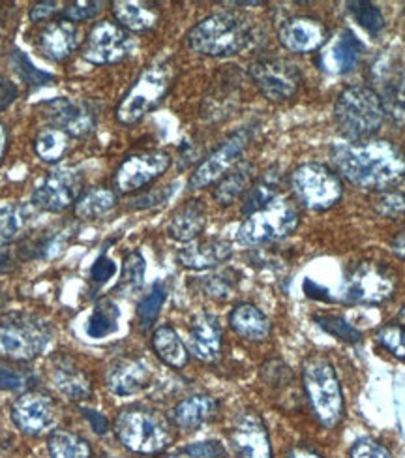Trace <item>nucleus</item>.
<instances>
[{"instance_id":"obj_24","label":"nucleus","mask_w":405,"mask_h":458,"mask_svg":"<svg viewBox=\"0 0 405 458\" xmlns=\"http://www.w3.org/2000/svg\"><path fill=\"white\" fill-rule=\"evenodd\" d=\"M362 49L360 40L351 30H342L331 42L329 49L323 53V66L334 73L351 72L360 61Z\"/></svg>"},{"instance_id":"obj_2","label":"nucleus","mask_w":405,"mask_h":458,"mask_svg":"<svg viewBox=\"0 0 405 458\" xmlns=\"http://www.w3.org/2000/svg\"><path fill=\"white\" fill-rule=\"evenodd\" d=\"M256 29L237 12H218L205 17L188 32V47L207 56H231L252 46Z\"/></svg>"},{"instance_id":"obj_14","label":"nucleus","mask_w":405,"mask_h":458,"mask_svg":"<svg viewBox=\"0 0 405 458\" xmlns=\"http://www.w3.org/2000/svg\"><path fill=\"white\" fill-rule=\"evenodd\" d=\"M171 165V157L162 150L139 152L128 157L114 174V188L122 194L135 192L162 177Z\"/></svg>"},{"instance_id":"obj_18","label":"nucleus","mask_w":405,"mask_h":458,"mask_svg":"<svg viewBox=\"0 0 405 458\" xmlns=\"http://www.w3.org/2000/svg\"><path fill=\"white\" fill-rule=\"evenodd\" d=\"M280 44L291 53H312L321 49L329 32L326 27L314 17H293L280 27Z\"/></svg>"},{"instance_id":"obj_53","label":"nucleus","mask_w":405,"mask_h":458,"mask_svg":"<svg viewBox=\"0 0 405 458\" xmlns=\"http://www.w3.org/2000/svg\"><path fill=\"white\" fill-rule=\"evenodd\" d=\"M15 97H17L15 85H12L6 78L0 75V111L8 107L15 100Z\"/></svg>"},{"instance_id":"obj_38","label":"nucleus","mask_w":405,"mask_h":458,"mask_svg":"<svg viewBox=\"0 0 405 458\" xmlns=\"http://www.w3.org/2000/svg\"><path fill=\"white\" fill-rule=\"evenodd\" d=\"M347 10L351 12V15L355 17V21L364 30H368L374 36L383 30L384 17H383L381 10L375 4L366 3V0H351V3H347Z\"/></svg>"},{"instance_id":"obj_26","label":"nucleus","mask_w":405,"mask_h":458,"mask_svg":"<svg viewBox=\"0 0 405 458\" xmlns=\"http://www.w3.org/2000/svg\"><path fill=\"white\" fill-rule=\"evenodd\" d=\"M218 404L207 394H194L184 398L171 411V421L182 430H198L216 415Z\"/></svg>"},{"instance_id":"obj_41","label":"nucleus","mask_w":405,"mask_h":458,"mask_svg":"<svg viewBox=\"0 0 405 458\" xmlns=\"http://www.w3.org/2000/svg\"><path fill=\"white\" fill-rule=\"evenodd\" d=\"M374 211L383 218H400L405 215V194L400 190H384L374 198Z\"/></svg>"},{"instance_id":"obj_30","label":"nucleus","mask_w":405,"mask_h":458,"mask_svg":"<svg viewBox=\"0 0 405 458\" xmlns=\"http://www.w3.org/2000/svg\"><path fill=\"white\" fill-rule=\"evenodd\" d=\"M252 179H254V164L249 162L237 164L225 177L220 179L215 190V199L220 205H231L246 192L249 184H252Z\"/></svg>"},{"instance_id":"obj_10","label":"nucleus","mask_w":405,"mask_h":458,"mask_svg":"<svg viewBox=\"0 0 405 458\" xmlns=\"http://www.w3.org/2000/svg\"><path fill=\"white\" fill-rule=\"evenodd\" d=\"M396 290V276L389 267L364 261L347 275L343 285V297L351 304L374 307L389 301Z\"/></svg>"},{"instance_id":"obj_45","label":"nucleus","mask_w":405,"mask_h":458,"mask_svg":"<svg viewBox=\"0 0 405 458\" xmlns=\"http://www.w3.org/2000/svg\"><path fill=\"white\" fill-rule=\"evenodd\" d=\"M104 8V3H92V0H80V3L68 4L66 8L61 10V15L64 21L70 23H83L89 21V19L96 17Z\"/></svg>"},{"instance_id":"obj_28","label":"nucleus","mask_w":405,"mask_h":458,"mask_svg":"<svg viewBox=\"0 0 405 458\" xmlns=\"http://www.w3.org/2000/svg\"><path fill=\"white\" fill-rule=\"evenodd\" d=\"M229 326L239 336L249 342H263L270 335L268 318L254 304H239L229 316Z\"/></svg>"},{"instance_id":"obj_29","label":"nucleus","mask_w":405,"mask_h":458,"mask_svg":"<svg viewBox=\"0 0 405 458\" xmlns=\"http://www.w3.org/2000/svg\"><path fill=\"white\" fill-rule=\"evenodd\" d=\"M152 348L156 355L171 369H182L188 365L190 353L184 342L173 327H158L152 335Z\"/></svg>"},{"instance_id":"obj_59","label":"nucleus","mask_w":405,"mask_h":458,"mask_svg":"<svg viewBox=\"0 0 405 458\" xmlns=\"http://www.w3.org/2000/svg\"><path fill=\"white\" fill-rule=\"evenodd\" d=\"M4 302H6V297L0 293V307H4Z\"/></svg>"},{"instance_id":"obj_23","label":"nucleus","mask_w":405,"mask_h":458,"mask_svg":"<svg viewBox=\"0 0 405 458\" xmlns=\"http://www.w3.org/2000/svg\"><path fill=\"white\" fill-rule=\"evenodd\" d=\"M80 29L73 23L64 21H55L49 23L42 34H40V49L47 56L49 61L63 63L80 46Z\"/></svg>"},{"instance_id":"obj_9","label":"nucleus","mask_w":405,"mask_h":458,"mask_svg":"<svg viewBox=\"0 0 405 458\" xmlns=\"http://www.w3.org/2000/svg\"><path fill=\"white\" fill-rule=\"evenodd\" d=\"M171 68L167 64H156L147 68L139 80L133 83L126 98L117 109V119L122 124H133L141 121L147 113L156 107L171 87Z\"/></svg>"},{"instance_id":"obj_8","label":"nucleus","mask_w":405,"mask_h":458,"mask_svg":"<svg viewBox=\"0 0 405 458\" xmlns=\"http://www.w3.org/2000/svg\"><path fill=\"white\" fill-rule=\"evenodd\" d=\"M291 188L297 201L316 213L329 211L343 194V184L334 171L316 162L302 164L293 171Z\"/></svg>"},{"instance_id":"obj_20","label":"nucleus","mask_w":405,"mask_h":458,"mask_svg":"<svg viewBox=\"0 0 405 458\" xmlns=\"http://www.w3.org/2000/svg\"><path fill=\"white\" fill-rule=\"evenodd\" d=\"M190 352L199 360L212 362L220 357L222 352V327L218 319L201 312L194 316L190 326Z\"/></svg>"},{"instance_id":"obj_11","label":"nucleus","mask_w":405,"mask_h":458,"mask_svg":"<svg viewBox=\"0 0 405 458\" xmlns=\"http://www.w3.org/2000/svg\"><path fill=\"white\" fill-rule=\"evenodd\" d=\"M249 75L270 102H285L295 97L302 78L299 68L285 59H265L249 66Z\"/></svg>"},{"instance_id":"obj_47","label":"nucleus","mask_w":405,"mask_h":458,"mask_svg":"<svg viewBox=\"0 0 405 458\" xmlns=\"http://www.w3.org/2000/svg\"><path fill=\"white\" fill-rule=\"evenodd\" d=\"M351 458H392V456L379 442L364 437V440H359L351 447Z\"/></svg>"},{"instance_id":"obj_58","label":"nucleus","mask_w":405,"mask_h":458,"mask_svg":"<svg viewBox=\"0 0 405 458\" xmlns=\"http://www.w3.org/2000/svg\"><path fill=\"white\" fill-rule=\"evenodd\" d=\"M398 323H400L401 327H405V307H403V309H401V312L398 314Z\"/></svg>"},{"instance_id":"obj_49","label":"nucleus","mask_w":405,"mask_h":458,"mask_svg":"<svg viewBox=\"0 0 405 458\" xmlns=\"http://www.w3.org/2000/svg\"><path fill=\"white\" fill-rule=\"evenodd\" d=\"M27 386V377L10 367L0 365V389L4 391H19Z\"/></svg>"},{"instance_id":"obj_52","label":"nucleus","mask_w":405,"mask_h":458,"mask_svg":"<svg viewBox=\"0 0 405 458\" xmlns=\"http://www.w3.org/2000/svg\"><path fill=\"white\" fill-rule=\"evenodd\" d=\"M56 12H59V4L56 3H40L30 10V19L32 21H46Z\"/></svg>"},{"instance_id":"obj_19","label":"nucleus","mask_w":405,"mask_h":458,"mask_svg":"<svg viewBox=\"0 0 405 458\" xmlns=\"http://www.w3.org/2000/svg\"><path fill=\"white\" fill-rule=\"evenodd\" d=\"M46 107L55 128L66 131L68 136L85 138L96 130V114L81 102L56 98L47 102Z\"/></svg>"},{"instance_id":"obj_36","label":"nucleus","mask_w":405,"mask_h":458,"mask_svg":"<svg viewBox=\"0 0 405 458\" xmlns=\"http://www.w3.org/2000/svg\"><path fill=\"white\" fill-rule=\"evenodd\" d=\"M32 220L34 215L29 207L15 205L0 208V242H8L21 235Z\"/></svg>"},{"instance_id":"obj_50","label":"nucleus","mask_w":405,"mask_h":458,"mask_svg":"<svg viewBox=\"0 0 405 458\" xmlns=\"http://www.w3.org/2000/svg\"><path fill=\"white\" fill-rule=\"evenodd\" d=\"M173 194V186H165V188H158L154 190V192L147 194V196H141L138 199H133L131 207L133 208H147V207H152V205H160L164 203L165 199H169V196Z\"/></svg>"},{"instance_id":"obj_55","label":"nucleus","mask_w":405,"mask_h":458,"mask_svg":"<svg viewBox=\"0 0 405 458\" xmlns=\"http://www.w3.org/2000/svg\"><path fill=\"white\" fill-rule=\"evenodd\" d=\"M287 458H323V456H321V454H317L316 451L299 447V449H293L291 453H289V454H287Z\"/></svg>"},{"instance_id":"obj_1","label":"nucleus","mask_w":405,"mask_h":458,"mask_svg":"<svg viewBox=\"0 0 405 458\" xmlns=\"http://www.w3.org/2000/svg\"><path fill=\"white\" fill-rule=\"evenodd\" d=\"M331 157L342 177L362 190L384 192L405 179V157L391 141L340 143Z\"/></svg>"},{"instance_id":"obj_43","label":"nucleus","mask_w":405,"mask_h":458,"mask_svg":"<svg viewBox=\"0 0 405 458\" xmlns=\"http://www.w3.org/2000/svg\"><path fill=\"white\" fill-rule=\"evenodd\" d=\"M12 63H13L15 70L19 72V75H21V78H23L27 83H30V85H34V87L46 85V83H49V81L53 80V75H49V73H46V72H42V70L34 68L32 63L27 59V56H25L21 51H13Z\"/></svg>"},{"instance_id":"obj_37","label":"nucleus","mask_w":405,"mask_h":458,"mask_svg":"<svg viewBox=\"0 0 405 458\" xmlns=\"http://www.w3.org/2000/svg\"><path fill=\"white\" fill-rule=\"evenodd\" d=\"M55 386L59 387L66 396L73 400H83L90 394V381L89 377L75 370L73 367H55Z\"/></svg>"},{"instance_id":"obj_13","label":"nucleus","mask_w":405,"mask_h":458,"mask_svg":"<svg viewBox=\"0 0 405 458\" xmlns=\"http://www.w3.org/2000/svg\"><path fill=\"white\" fill-rule=\"evenodd\" d=\"M252 133L249 130H239L233 136L227 138L212 155L194 171V175L190 177V188L191 190H203L210 184L218 182L222 177H225L231 169H233L246 150Z\"/></svg>"},{"instance_id":"obj_3","label":"nucleus","mask_w":405,"mask_h":458,"mask_svg":"<svg viewBox=\"0 0 405 458\" xmlns=\"http://www.w3.org/2000/svg\"><path fill=\"white\" fill-rule=\"evenodd\" d=\"M384 104L379 94L370 89L355 85L340 92L334 107V121L342 136L350 141H362L383 126Z\"/></svg>"},{"instance_id":"obj_32","label":"nucleus","mask_w":405,"mask_h":458,"mask_svg":"<svg viewBox=\"0 0 405 458\" xmlns=\"http://www.w3.org/2000/svg\"><path fill=\"white\" fill-rule=\"evenodd\" d=\"M114 205H117V196H114L113 190L100 186L92 188L83 196H80V199L75 201L73 213L77 218L90 220L109 213Z\"/></svg>"},{"instance_id":"obj_22","label":"nucleus","mask_w":405,"mask_h":458,"mask_svg":"<svg viewBox=\"0 0 405 458\" xmlns=\"http://www.w3.org/2000/svg\"><path fill=\"white\" fill-rule=\"evenodd\" d=\"M150 369L143 359H122L107 372V387L119 396H130L147 387Z\"/></svg>"},{"instance_id":"obj_34","label":"nucleus","mask_w":405,"mask_h":458,"mask_svg":"<svg viewBox=\"0 0 405 458\" xmlns=\"http://www.w3.org/2000/svg\"><path fill=\"white\" fill-rule=\"evenodd\" d=\"M119 327V307L109 299H102L96 304L89 321L87 335L90 338H105Z\"/></svg>"},{"instance_id":"obj_5","label":"nucleus","mask_w":405,"mask_h":458,"mask_svg":"<svg viewBox=\"0 0 405 458\" xmlns=\"http://www.w3.org/2000/svg\"><path fill=\"white\" fill-rule=\"evenodd\" d=\"M114 434H117L126 449L139 454L162 453L171 442V432L165 419L141 408L121 411L119 417L114 419Z\"/></svg>"},{"instance_id":"obj_33","label":"nucleus","mask_w":405,"mask_h":458,"mask_svg":"<svg viewBox=\"0 0 405 458\" xmlns=\"http://www.w3.org/2000/svg\"><path fill=\"white\" fill-rule=\"evenodd\" d=\"M47 447L53 458H90L92 449L81 436L72 434L68 430L51 432Z\"/></svg>"},{"instance_id":"obj_17","label":"nucleus","mask_w":405,"mask_h":458,"mask_svg":"<svg viewBox=\"0 0 405 458\" xmlns=\"http://www.w3.org/2000/svg\"><path fill=\"white\" fill-rule=\"evenodd\" d=\"M229 437L235 458H273L266 427L263 419L254 411H246L237 417Z\"/></svg>"},{"instance_id":"obj_4","label":"nucleus","mask_w":405,"mask_h":458,"mask_svg":"<svg viewBox=\"0 0 405 458\" xmlns=\"http://www.w3.org/2000/svg\"><path fill=\"white\" fill-rule=\"evenodd\" d=\"M302 386L314 415L325 428H334L343 415V394L333 362L310 355L302 362Z\"/></svg>"},{"instance_id":"obj_7","label":"nucleus","mask_w":405,"mask_h":458,"mask_svg":"<svg viewBox=\"0 0 405 458\" xmlns=\"http://www.w3.org/2000/svg\"><path fill=\"white\" fill-rule=\"evenodd\" d=\"M51 340L47 323L30 314H8L0 318V357L10 360H32L46 352Z\"/></svg>"},{"instance_id":"obj_48","label":"nucleus","mask_w":405,"mask_h":458,"mask_svg":"<svg viewBox=\"0 0 405 458\" xmlns=\"http://www.w3.org/2000/svg\"><path fill=\"white\" fill-rule=\"evenodd\" d=\"M384 111H391L398 123H405V80L389 92V104H384Z\"/></svg>"},{"instance_id":"obj_51","label":"nucleus","mask_w":405,"mask_h":458,"mask_svg":"<svg viewBox=\"0 0 405 458\" xmlns=\"http://www.w3.org/2000/svg\"><path fill=\"white\" fill-rule=\"evenodd\" d=\"M114 271H117V267H114V263L111 259H107L105 256H102L98 261L94 263L90 276H92V280L96 284H104V282H107L114 275Z\"/></svg>"},{"instance_id":"obj_39","label":"nucleus","mask_w":405,"mask_h":458,"mask_svg":"<svg viewBox=\"0 0 405 458\" xmlns=\"http://www.w3.org/2000/svg\"><path fill=\"white\" fill-rule=\"evenodd\" d=\"M314 319H316V323L323 331L336 336L342 342L357 344L362 338L360 331L357 327H353L351 323L347 321L345 318H342V316H336V314H319Z\"/></svg>"},{"instance_id":"obj_25","label":"nucleus","mask_w":405,"mask_h":458,"mask_svg":"<svg viewBox=\"0 0 405 458\" xmlns=\"http://www.w3.org/2000/svg\"><path fill=\"white\" fill-rule=\"evenodd\" d=\"M205 225H207L205 205L198 199H190L173 213L167 232L175 241L191 242L201 235Z\"/></svg>"},{"instance_id":"obj_21","label":"nucleus","mask_w":405,"mask_h":458,"mask_svg":"<svg viewBox=\"0 0 405 458\" xmlns=\"http://www.w3.org/2000/svg\"><path fill=\"white\" fill-rule=\"evenodd\" d=\"M233 254L231 244L220 239H208V241H191L179 252V261L186 269L191 271H205L212 269L224 261H227Z\"/></svg>"},{"instance_id":"obj_42","label":"nucleus","mask_w":405,"mask_h":458,"mask_svg":"<svg viewBox=\"0 0 405 458\" xmlns=\"http://www.w3.org/2000/svg\"><path fill=\"white\" fill-rule=\"evenodd\" d=\"M375 342L387 352H391L396 359L405 360V327L400 323H391L377 331Z\"/></svg>"},{"instance_id":"obj_15","label":"nucleus","mask_w":405,"mask_h":458,"mask_svg":"<svg viewBox=\"0 0 405 458\" xmlns=\"http://www.w3.org/2000/svg\"><path fill=\"white\" fill-rule=\"evenodd\" d=\"M55 400L40 391H30L19 396L12 406V419L15 427L27 436H40L47 432L56 421Z\"/></svg>"},{"instance_id":"obj_46","label":"nucleus","mask_w":405,"mask_h":458,"mask_svg":"<svg viewBox=\"0 0 405 458\" xmlns=\"http://www.w3.org/2000/svg\"><path fill=\"white\" fill-rule=\"evenodd\" d=\"M179 454H184L188 458H224L225 447L220 442H198L190 444L179 451Z\"/></svg>"},{"instance_id":"obj_16","label":"nucleus","mask_w":405,"mask_h":458,"mask_svg":"<svg viewBox=\"0 0 405 458\" xmlns=\"http://www.w3.org/2000/svg\"><path fill=\"white\" fill-rule=\"evenodd\" d=\"M81 175L72 169L53 171L49 177L38 184L32 194L34 207L47 213H61L68 208L73 201L80 199L81 192Z\"/></svg>"},{"instance_id":"obj_40","label":"nucleus","mask_w":405,"mask_h":458,"mask_svg":"<svg viewBox=\"0 0 405 458\" xmlns=\"http://www.w3.org/2000/svg\"><path fill=\"white\" fill-rule=\"evenodd\" d=\"M165 288L158 282L152 285V290L141 299V302L138 304V318L141 321L143 327H150L154 321H156L164 302H165Z\"/></svg>"},{"instance_id":"obj_27","label":"nucleus","mask_w":405,"mask_h":458,"mask_svg":"<svg viewBox=\"0 0 405 458\" xmlns=\"http://www.w3.org/2000/svg\"><path fill=\"white\" fill-rule=\"evenodd\" d=\"M111 6L119 25L130 32H147L156 27L160 19L158 10L147 3H139V0H119Z\"/></svg>"},{"instance_id":"obj_54","label":"nucleus","mask_w":405,"mask_h":458,"mask_svg":"<svg viewBox=\"0 0 405 458\" xmlns=\"http://www.w3.org/2000/svg\"><path fill=\"white\" fill-rule=\"evenodd\" d=\"M83 411H85V417L90 421V425H92L96 434H105L107 432L109 423H107V419L102 413L92 411V410H83Z\"/></svg>"},{"instance_id":"obj_35","label":"nucleus","mask_w":405,"mask_h":458,"mask_svg":"<svg viewBox=\"0 0 405 458\" xmlns=\"http://www.w3.org/2000/svg\"><path fill=\"white\" fill-rule=\"evenodd\" d=\"M70 147V136L59 128H46L34 140V150L44 162H59Z\"/></svg>"},{"instance_id":"obj_12","label":"nucleus","mask_w":405,"mask_h":458,"mask_svg":"<svg viewBox=\"0 0 405 458\" xmlns=\"http://www.w3.org/2000/svg\"><path fill=\"white\" fill-rule=\"evenodd\" d=\"M133 51L130 34L111 21H100L92 27L81 47L83 59L92 64H114L124 61Z\"/></svg>"},{"instance_id":"obj_6","label":"nucleus","mask_w":405,"mask_h":458,"mask_svg":"<svg viewBox=\"0 0 405 458\" xmlns=\"http://www.w3.org/2000/svg\"><path fill=\"white\" fill-rule=\"evenodd\" d=\"M300 222L297 205L278 196L261 211L249 215L239 227L237 241L242 246H261L291 235Z\"/></svg>"},{"instance_id":"obj_56","label":"nucleus","mask_w":405,"mask_h":458,"mask_svg":"<svg viewBox=\"0 0 405 458\" xmlns=\"http://www.w3.org/2000/svg\"><path fill=\"white\" fill-rule=\"evenodd\" d=\"M392 250H394V254H398L400 258L405 259V232L392 241Z\"/></svg>"},{"instance_id":"obj_31","label":"nucleus","mask_w":405,"mask_h":458,"mask_svg":"<svg viewBox=\"0 0 405 458\" xmlns=\"http://www.w3.org/2000/svg\"><path fill=\"white\" fill-rule=\"evenodd\" d=\"M278 190H280V174L276 169H268L266 174H263L252 186L248 188V194L242 205V213L249 216L261 211L263 207H266L270 201H274L278 198Z\"/></svg>"},{"instance_id":"obj_57","label":"nucleus","mask_w":405,"mask_h":458,"mask_svg":"<svg viewBox=\"0 0 405 458\" xmlns=\"http://www.w3.org/2000/svg\"><path fill=\"white\" fill-rule=\"evenodd\" d=\"M6 145H8V131H6V128L3 124H0V162H3Z\"/></svg>"},{"instance_id":"obj_44","label":"nucleus","mask_w":405,"mask_h":458,"mask_svg":"<svg viewBox=\"0 0 405 458\" xmlns=\"http://www.w3.org/2000/svg\"><path fill=\"white\" fill-rule=\"evenodd\" d=\"M145 280V259L139 252H133L126 258L122 267V285L128 290H139Z\"/></svg>"}]
</instances>
